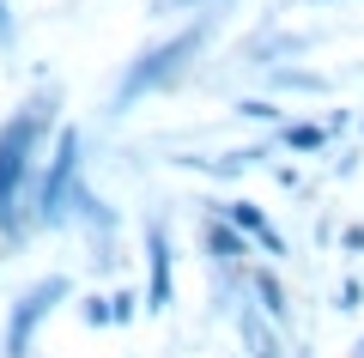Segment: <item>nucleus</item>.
<instances>
[{
    "instance_id": "1",
    "label": "nucleus",
    "mask_w": 364,
    "mask_h": 358,
    "mask_svg": "<svg viewBox=\"0 0 364 358\" xmlns=\"http://www.w3.org/2000/svg\"><path fill=\"white\" fill-rule=\"evenodd\" d=\"M61 128V85H37L25 103H18L6 122H0V249L18 256V249L37 237L25 213V189H31V170H37L49 134Z\"/></svg>"
},
{
    "instance_id": "2",
    "label": "nucleus",
    "mask_w": 364,
    "mask_h": 358,
    "mask_svg": "<svg viewBox=\"0 0 364 358\" xmlns=\"http://www.w3.org/2000/svg\"><path fill=\"white\" fill-rule=\"evenodd\" d=\"M213 31H219V6H207L200 19H188V25H176L170 37L146 43V49L128 55V67H122L116 91H109V115H134L146 98H164V91H176L182 79H195L200 55L213 49Z\"/></svg>"
},
{
    "instance_id": "3",
    "label": "nucleus",
    "mask_w": 364,
    "mask_h": 358,
    "mask_svg": "<svg viewBox=\"0 0 364 358\" xmlns=\"http://www.w3.org/2000/svg\"><path fill=\"white\" fill-rule=\"evenodd\" d=\"M43 152H49V158H37V170H31L25 213H31V231H67V219H73V194L85 189V128L61 122Z\"/></svg>"
},
{
    "instance_id": "4",
    "label": "nucleus",
    "mask_w": 364,
    "mask_h": 358,
    "mask_svg": "<svg viewBox=\"0 0 364 358\" xmlns=\"http://www.w3.org/2000/svg\"><path fill=\"white\" fill-rule=\"evenodd\" d=\"M61 304H73V280L67 273H43L25 292L6 304V322H0V358H31L37 352V334L49 328V316Z\"/></svg>"
},
{
    "instance_id": "5",
    "label": "nucleus",
    "mask_w": 364,
    "mask_h": 358,
    "mask_svg": "<svg viewBox=\"0 0 364 358\" xmlns=\"http://www.w3.org/2000/svg\"><path fill=\"white\" fill-rule=\"evenodd\" d=\"M67 225L85 231L91 268H97V273H116V268H122V213L104 201V194H91V182L73 194V219H67Z\"/></svg>"
},
{
    "instance_id": "6",
    "label": "nucleus",
    "mask_w": 364,
    "mask_h": 358,
    "mask_svg": "<svg viewBox=\"0 0 364 358\" xmlns=\"http://www.w3.org/2000/svg\"><path fill=\"white\" fill-rule=\"evenodd\" d=\"M146 285H140V316H164L176 304V243L164 219H146Z\"/></svg>"
},
{
    "instance_id": "7",
    "label": "nucleus",
    "mask_w": 364,
    "mask_h": 358,
    "mask_svg": "<svg viewBox=\"0 0 364 358\" xmlns=\"http://www.w3.org/2000/svg\"><path fill=\"white\" fill-rule=\"evenodd\" d=\"M207 206H213V213H219L231 231H243L249 243H255V261H286V256H291L286 231H279V225L267 219V206L243 201V194H237V201H207Z\"/></svg>"
},
{
    "instance_id": "8",
    "label": "nucleus",
    "mask_w": 364,
    "mask_h": 358,
    "mask_svg": "<svg viewBox=\"0 0 364 358\" xmlns=\"http://www.w3.org/2000/svg\"><path fill=\"white\" fill-rule=\"evenodd\" d=\"M243 285H249V310H255L261 322H273L279 334L298 328V310H291V285L273 273V261H249V268H243Z\"/></svg>"
},
{
    "instance_id": "9",
    "label": "nucleus",
    "mask_w": 364,
    "mask_h": 358,
    "mask_svg": "<svg viewBox=\"0 0 364 358\" xmlns=\"http://www.w3.org/2000/svg\"><path fill=\"white\" fill-rule=\"evenodd\" d=\"M316 37H304V31H279V25H261L255 37L237 43V67H279V61H298V55H310Z\"/></svg>"
},
{
    "instance_id": "10",
    "label": "nucleus",
    "mask_w": 364,
    "mask_h": 358,
    "mask_svg": "<svg viewBox=\"0 0 364 358\" xmlns=\"http://www.w3.org/2000/svg\"><path fill=\"white\" fill-rule=\"evenodd\" d=\"M200 256H207V268H249L255 261V243H249L243 231H231L219 213H200Z\"/></svg>"
},
{
    "instance_id": "11",
    "label": "nucleus",
    "mask_w": 364,
    "mask_h": 358,
    "mask_svg": "<svg viewBox=\"0 0 364 358\" xmlns=\"http://www.w3.org/2000/svg\"><path fill=\"white\" fill-rule=\"evenodd\" d=\"M231 328H237V346H243V358H291V334H279L273 322H261L249 304L231 310Z\"/></svg>"
},
{
    "instance_id": "12",
    "label": "nucleus",
    "mask_w": 364,
    "mask_h": 358,
    "mask_svg": "<svg viewBox=\"0 0 364 358\" xmlns=\"http://www.w3.org/2000/svg\"><path fill=\"white\" fill-rule=\"evenodd\" d=\"M267 140H273V152H291V158H322L328 146H334L322 122H304V115H286V122H279Z\"/></svg>"
},
{
    "instance_id": "13",
    "label": "nucleus",
    "mask_w": 364,
    "mask_h": 358,
    "mask_svg": "<svg viewBox=\"0 0 364 358\" xmlns=\"http://www.w3.org/2000/svg\"><path fill=\"white\" fill-rule=\"evenodd\" d=\"M261 73H267L273 91H286V98H328V91H334V79L316 73V67H304V61H279V67H261Z\"/></svg>"
},
{
    "instance_id": "14",
    "label": "nucleus",
    "mask_w": 364,
    "mask_h": 358,
    "mask_svg": "<svg viewBox=\"0 0 364 358\" xmlns=\"http://www.w3.org/2000/svg\"><path fill=\"white\" fill-rule=\"evenodd\" d=\"M207 298H213V316H231L237 304H249L243 268H207Z\"/></svg>"
},
{
    "instance_id": "15",
    "label": "nucleus",
    "mask_w": 364,
    "mask_h": 358,
    "mask_svg": "<svg viewBox=\"0 0 364 358\" xmlns=\"http://www.w3.org/2000/svg\"><path fill=\"white\" fill-rule=\"evenodd\" d=\"M231 110L243 115V122H255V128H267V134L279 128V122H286V110H279V103H273V98H237Z\"/></svg>"
},
{
    "instance_id": "16",
    "label": "nucleus",
    "mask_w": 364,
    "mask_h": 358,
    "mask_svg": "<svg viewBox=\"0 0 364 358\" xmlns=\"http://www.w3.org/2000/svg\"><path fill=\"white\" fill-rule=\"evenodd\" d=\"M73 310L85 328H109V292L104 285H91V292H73Z\"/></svg>"
},
{
    "instance_id": "17",
    "label": "nucleus",
    "mask_w": 364,
    "mask_h": 358,
    "mask_svg": "<svg viewBox=\"0 0 364 358\" xmlns=\"http://www.w3.org/2000/svg\"><path fill=\"white\" fill-rule=\"evenodd\" d=\"M140 322V285H116L109 292V328H134Z\"/></svg>"
},
{
    "instance_id": "18",
    "label": "nucleus",
    "mask_w": 364,
    "mask_h": 358,
    "mask_svg": "<svg viewBox=\"0 0 364 358\" xmlns=\"http://www.w3.org/2000/svg\"><path fill=\"white\" fill-rule=\"evenodd\" d=\"M334 310H340V316H358V310H364V280H358V273H340V280H334Z\"/></svg>"
},
{
    "instance_id": "19",
    "label": "nucleus",
    "mask_w": 364,
    "mask_h": 358,
    "mask_svg": "<svg viewBox=\"0 0 364 358\" xmlns=\"http://www.w3.org/2000/svg\"><path fill=\"white\" fill-rule=\"evenodd\" d=\"M18 49V13H13V0H0V55H13Z\"/></svg>"
},
{
    "instance_id": "20",
    "label": "nucleus",
    "mask_w": 364,
    "mask_h": 358,
    "mask_svg": "<svg viewBox=\"0 0 364 358\" xmlns=\"http://www.w3.org/2000/svg\"><path fill=\"white\" fill-rule=\"evenodd\" d=\"M358 146H346V152H340V158H328V177H358Z\"/></svg>"
},
{
    "instance_id": "21",
    "label": "nucleus",
    "mask_w": 364,
    "mask_h": 358,
    "mask_svg": "<svg viewBox=\"0 0 364 358\" xmlns=\"http://www.w3.org/2000/svg\"><path fill=\"white\" fill-rule=\"evenodd\" d=\"M352 122H358L352 110H328V122H322V128H328V140H340V134H352Z\"/></svg>"
},
{
    "instance_id": "22",
    "label": "nucleus",
    "mask_w": 364,
    "mask_h": 358,
    "mask_svg": "<svg viewBox=\"0 0 364 358\" xmlns=\"http://www.w3.org/2000/svg\"><path fill=\"white\" fill-rule=\"evenodd\" d=\"M340 249L346 256H364V225H340Z\"/></svg>"
},
{
    "instance_id": "23",
    "label": "nucleus",
    "mask_w": 364,
    "mask_h": 358,
    "mask_svg": "<svg viewBox=\"0 0 364 358\" xmlns=\"http://www.w3.org/2000/svg\"><path fill=\"white\" fill-rule=\"evenodd\" d=\"M273 182H279V189H291V194L304 189V177H298V164H273Z\"/></svg>"
},
{
    "instance_id": "24",
    "label": "nucleus",
    "mask_w": 364,
    "mask_h": 358,
    "mask_svg": "<svg viewBox=\"0 0 364 358\" xmlns=\"http://www.w3.org/2000/svg\"><path fill=\"white\" fill-rule=\"evenodd\" d=\"M346 358H364V334H358V340H352V352Z\"/></svg>"
},
{
    "instance_id": "25",
    "label": "nucleus",
    "mask_w": 364,
    "mask_h": 358,
    "mask_svg": "<svg viewBox=\"0 0 364 358\" xmlns=\"http://www.w3.org/2000/svg\"><path fill=\"white\" fill-rule=\"evenodd\" d=\"M304 6H346V0H304Z\"/></svg>"
},
{
    "instance_id": "26",
    "label": "nucleus",
    "mask_w": 364,
    "mask_h": 358,
    "mask_svg": "<svg viewBox=\"0 0 364 358\" xmlns=\"http://www.w3.org/2000/svg\"><path fill=\"white\" fill-rule=\"evenodd\" d=\"M291 358H316V352H310V346H291Z\"/></svg>"
},
{
    "instance_id": "27",
    "label": "nucleus",
    "mask_w": 364,
    "mask_h": 358,
    "mask_svg": "<svg viewBox=\"0 0 364 358\" xmlns=\"http://www.w3.org/2000/svg\"><path fill=\"white\" fill-rule=\"evenodd\" d=\"M352 128H358V134H364V122H352Z\"/></svg>"
}]
</instances>
